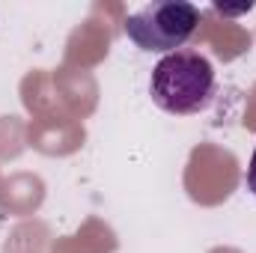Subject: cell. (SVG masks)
Here are the masks:
<instances>
[{
  "instance_id": "cell-1",
  "label": "cell",
  "mask_w": 256,
  "mask_h": 253,
  "mask_svg": "<svg viewBox=\"0 0 256 253\" xmlns=\"http://www.w3.org/2000/svg\"><path fill=\"white\" fill-rule=\"evenodd\" d=\"M149 96L161 110L173 116L200 114L214 98V68L200 51L191 48L164 54L152 68Z\"/></svg>"
},
{
  "instance_id": "cell-3",
  "label": "cell",
  "mask_w": 256,
  "mask_h": 253,
  "mask_svg": "<svg viewBox=\"0 0 256 253\" xmlns=\"http://www.w3.org/2000/svg\"><path fill=\"white\" fill-rule=\"evenodd\" d=\"M248 190L256 196V149L250 155V167H248Z\"/></svg>"
},
{
  "instance_id": "cell-2",
  "label": "cell",
  "mask_w": 256,
  "mask_h": 253,
  "mask_svg": "<svg viewBox=\"0 0 256 253\" xmlns=\"http://www.w3.org/2000/svg\"><path fill=\"white\" fill-rule=\"evenodd\" d=\"M200 9L185 0H158L134 9L126 18V36L140 51L173 54L200 27Z\"/></svg>"
}]
</instances>
